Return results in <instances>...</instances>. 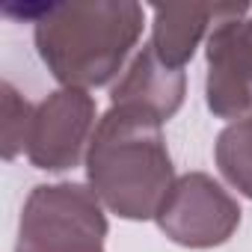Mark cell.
I'll use <instances>...</instances> for the list:
<instances>
[{
    "instance_id": "8",
    "label": "cell",
    "mask_w": 252,
    "mask_h": 252,
    "mask_svg": "<svg viewBox=\"0 0 252 252\" xmlns=\"http://www.w3.org/2000/svg\"><path fill=\"white\" fill-rule=\"evenodd\" d=\"M187 95V74L181 68H169L158 60V54L146 45L122 74V80L113 86L110 101L140 107L158 122H169Z\"/></svg>"
},
{
    "instance_id": "9",
    "label": "cell",
    "mask_w": 252,
    "mask_h": 252,
    "mask_svg": "<svg viewBox=\"0 0 252 252\" xmlns=\"http://www.w3.org/2000/svg\"><path fill=\"white\" fill-rule=\"evenodd\" d=\"M214 158L222 178L237 193L252 199V113L225 125L222 134L217 137Z\"/></svg>"
},
{
    "instance_id": "1",
    "label": "cell",
    "mask_w": 252,
    "mask_h": 252,
    "mask_svg": "<svg viewBox=\"0 0 252 252\" xmlns=\"http://www.w3.org/2000/svg\"><path fill=\"white\" fill-rule=\"evenodd\" d=\"M86 181L107 211L122 220H155L175 184L163 122L140 107L113 104L92 134Z\"/></svg>"
},
{
    "instance_id": "5",
    "label": "cell",
    "mask_w": 252,
    "mask_h": 252,
    "mask_svg": "<svg viewBox=\"0 0 252 252\" xmlns=\"http://www.w3.org/2000/svg\"><path fill=\"white\" fill-rule=\"evenodd\" d=\"M98 107L86 89L60 86L51 92L33 116L27 140V158L42 172H65L80 163L89 152L92 134L98 128Z\"/></svg>"
},
{
    "instance_id": "10",
    "label": "cell",
    "mask_w": 252,
    "mask_h": 252,
    "mask_svg": "<svg viewBox=\"0 0 252 252\" xmlns=\"http://www.w3.org/2000/svg\"><path fill=\"white\" fill-rule=\"evenodd\" d=\"M0 152L3 160H15L18 152H27V140H30V128H33V116L36 107L9 83H0Z\"/></svg>"
},
{
    "instance_id": "6",
    "label": "cell",
    "mask_w": 252,
    "mask_h": 252,
    "mask_svg": "<svg viewBox=\"0 0 252 252\" xmlns=\"http://www.w3.org/2000/svg\"><path fill=\"white\" fill-rule=\"evenodd\" d=\"M208 110L220 119H243L252 113V15L222 18L205 45Z\"/></svg>"
},
{
    "instance_id": "2",
    "label": "cell",
    "mask_w": 252,
    "mask_h": 252,
    "mask_svg": "<svg viewBox=\"0 0 252 252\" xmlns=\"http://www.w3.org/2000/svg\"><path fill=\"white\" fill-rule=\"evenodd\" d=\"M143 27L146 9L134 0L48 3L33 27V39L60 86L89 92L122 71Z\"/></svg>"
},
{
    "instance_id": "4",
    "label": "cell",
    "mask_w": 252,
    "mask_h": 252,
    "mask_svg": "<svg viewBox=\"0 0 252 252\" xmlns=\"http://www.w3.org/2000/svg\"><path fill=\"white\" fill-rule=\"evenodd\" d=\"M237 199L208 172H187L175 178L155 222L178 246L214 249L222 246L240 225Z\"/></svg>"
},
{
    "instance_id": "7",
    "label": "cell",
    "mask_w": 252,
    "mask_h": 252,
    "mask_svg": "<svg viewBox=\"0 0 252 252\" xmlns=\"http://www.w3.org/2000/svg\"><path fill=\"white\" fill-rule=\"evenodd\" d=\"M246 3H178V6H155L152 42L149 48L169 68H181L193 60L199 42L208 27L214 30L222 18L246 15Z\"/></svg>"
},
{
    "instance_id": "3",
    "label": "cell",
    "mask_w": 252,
    "mask_h": 252,
    "mask_svg": "<svg viewBox=\"0 0 252 252\" xmlns=\"http://www.w3.org/2000/svg\"><path fill=\"white\" fill-rule=\"evenodd\" d=\"M107 231L104 205L89 187L39 184L21 208L15 252H107Z\"/></svg>"
}]
</instances>
